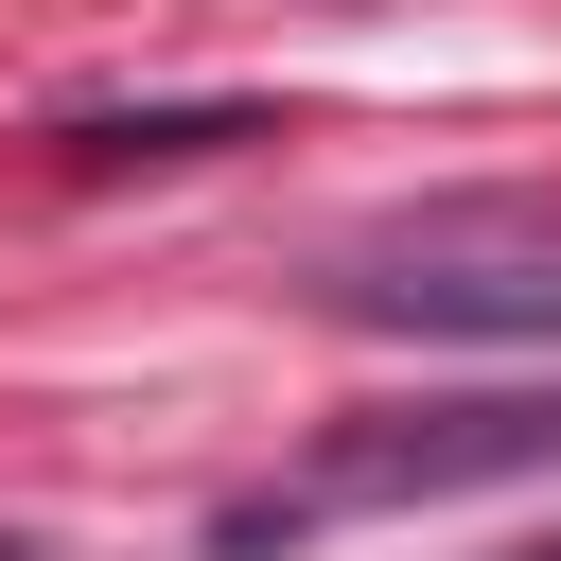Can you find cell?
<instances>
[{"label":"cell","mask_w":561,"mask_h":561,"mask_svg":"<svg viewBox=\"0 0 561 561\" xmlns=\"http://www.w3.org/2000/svg\"><path fill=\"white\" fill-rule=\"evenodd\" d=\"M0 561H35V543H0Z\"/></svg>","instance_id":"cell-3"},{"label":"cell","mask_w":561,"mask_h":561,"mask_svg":"<svg viewBox=\"0 0 561 561\" xmlns=\"http://www.w3.org/2000/svg\"><path fill=\"white\" fill-rule=\"evenodd\" d=\"M526 473H561V386H491V403H403V421H351V438H316L280 491H245L210 543L228 561H263L280 526H333V508H421V491H526Z\"/></svg>","instance_id":"cell-1"},{"label":"cell","mask_w":561,"mask_h":561,"mask_svg":"<svg viewBox=\"0 0 561 561\" xmlns=\"http://www.w3.org/2000/svg\"><path fill=\"white\" fill-rule=\"evenodd\" d=\"M333 316H386V333H561V263H456V245H421V263L333 280Z\"/></svg>","instance_id":"cell-2"}]
</instances>
